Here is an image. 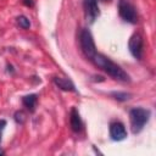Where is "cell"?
<instances>
[{
    "mask_svg": "<svg viewBox=\"0 0 156 156\" xmlns=\"http://www.w3.org/2000/svg\"><path fill=\"white\" fill-rule=\"evenodd\" d=\"M118 13L123 21L128 23H136L138 12L134 5L128 0H119L118 2Z\"/></svg>",
    "mask_w": 156,
    "mask_h": 156,
    "instance_id": "cell-3",
    "label": "cell"
},
{
    "mask_svg": "<svg viewBox=\"0 0 156 156\" xmlns=\"http://www.w3.org/2000/svg\"><path fill=\"white\" fill-rule=\"evenodd\" d=\"M89 61H91L98 68L102 69L105 73H107L111 78L116 79V80H119V82H129L130 78H129V74L121 67L118 66L116 62H113L110 57L105 56L104 54L101 52H98L95 51L89 58Z\"/></svg>",
    "mask_w": 156,
    "mask_h": 156,
    "instance_id": "cell-1",
    "label": "cell"
},
{
    "mask_svg": "<svg viewBox=\"0 0 156 156\" xmlns=\"http://www.w3.org/2000/svg\"><path fill=\"white\" fill-rule=\"evenodd\" d=\"M111 95L116 99V100H119V101H126L130 98V94L128 93H122V91H113L111 93Z\"/></svg>",
    "mask_w": 156,
    "mask_h": 156,
    "instance_id": "cell-12",
    "label": "cell"
},
{
    "mask_svg": "<svg viewBox=\"0 0 156 156\" xmlns=\"http://www.w3.org/2000/svg\"><path fill=\"white\" fill-rule=\"evenodd\" d=\"M15 119H16V122H18V123H23L24 119H26V115H24L22 111H18V112L15 113Z\"/></svg>",
    "mask_w": 156,
    "mask_h": 156,
    "instance_id": "cell-13",
    "label": "cell"
},
{
    "mask_svg": "<svg viewBox=\"0 0 156 156\" xmlns=\"http://www.w3.org/2000/svg\"><path fill=\"white\" fill-rule=\"evenodd\" d=\"M110 136L115 141H121L127 138V130L122 122H112L110 124Z\"/></svg>",
    "mask_w": 156,
    "mask_h": 156,
    "instance_id": "cell-7",
    "label": "cell"
},
{
    "mask_svg": "<svg viewBox=\"0 0 156 156\" xmlns=\"http://www.w3.org/2000/svg\"><path fill=\"white\" fill-rule=\"evenodd\" d=\"M151 116L150 110L143 108V107H135L129 111V121H130V128L134 134L141 132L144 126L149 122Z\"/></svg>",
    "mask_w": 156,
    "mask_h": 156,
    "instance_id": "cell-2",
    "label": "cell"
},
{
    "mask_svg": "<svg viewBox=\"0 0 156 156\" xmlns=\"http://www.w3.org/2000/svg\"><path fill=\"white\" fill-rule=\"evenodd\" d=\"M17 23H18V26H20L21 28H23V29H28V28L30 27L29 20H28L26 16H23V15H21V16L17 17Z\"/></svg>",
    "mask_w": 156,
    "mask_h": 156,
    "instance_id": "cell-11",
    "label": "cell"
},
{
    "mask_svg": "<svg viewBox=\"0 0 156 156\" xmlns=\"http://www.w3.org/2000/svg\"><path fill=\"white\" fill-rule=\"evenodd\" d=\"M54 83L56 87H58L61 90H65V91H76V87L74 84L67 79V78H61V77H55L54 78Z\"/></svg>",
    "mask_w": 156,
    "mask_h": 156,
    "instance_id": "cell-9",
    "label": "cell"
},
{
    "mask_svg": "<svg viewBox=\"0 0 156 156\" xmlns=\"http://www.w3.org/2000/svg\"><path fill=\"white\" fill-rule=\"evenodd\" d=\"M23 2H24L27 6H33V1H32V0H23Z\"/></svg>",
    "mask_w": 156,
    "mask_h": 156,
    "instance_id": "cell-15",
    "label": "cell"
},
{
    "mask_svg": "<svg viewBox=\"0 0 156 156\" xmlns=\"http://www.w3.org/2000/svg\"><path fill=\"white\" fill-rule=\"evenodd\" d=\"M6 126V121H4V119H1L0 121V135H1V130L4 129V127Z\"/></svg>",
    "mask_w": 156,
    "mask_h": 156,
    "instance_id": "cell-14",
    "label": "cell"
},
{
    "mask_svg": "<svg viewBox=\"0 0 156 156\" xmlns=\"http://www.w3.org/2000/svg\"><path fill=\"white\" fill-rule=\"evenodd\" d=\"M79 43H80V49L83 51V54L89 58L95 51H96V48H95V43H94V39H93V35L90 33L89 29L84 28L80 34H79Z\"/></svg>",
    "mask_w": 156,
    "mask_h": 156,
    "instance_id": "cell-4",
    "label": "cell"
},
{
    "mask_svg": "<svg viewBox=\"0 0 156 156\" xmlns=\"http://www.w3.org/2000/svg\"><path fill=\"white\" fill-rule=\"evenodd\" d=\"M37 101H38V99H37V95H35V94L26 95V96H23V99H22V102H23L24 107H27L30 112H33V111L35 110Z\"/></svg>",
    "mask_w": 156,
    "mask_h": 156,
    "instance_id": "cell-10",
    "label": "cell"
},
{
    "mask_svg": "<svg viewBox=\"0 0 156 156\" xmlns=\"http://www.w3.org/2000/svg\"><path fill=\"white\" fill-rule=\"evenodd\" d=\"M128 49L130 54L133 55V57H135L136 60H141L143 52H144V41H143V37L140 33H134L129 38Z\"/></svg>",
    "mask_w": 156,
    "mask_h": 156,
    "instance_id": "cell-5",
    "label": "cell"
},
{
    "mask_svg": "<svg viewBox=\"0 0 156 156\" xmlns=\"http://www.w3.org/2000/svg\"><path fill=\"white\" fill-rule=\"evenodd\" d=\"M83 6H84V15H85L87 22L94 23L95 20L100 15L98 0H84L83 1Z\"/></svg>",
    "mask_w": 156,
    "mask_h": 156,
    "instance_id": "cell-6",
    "label": "cell"
},
{
    "mask_svg": "<svg viewBox=\"0 0 156 156\" xmlns=\"http://www.w3.org/2000/svg\"><path fill=\"white\" fill-rule=\"evenodd\" d=\"M0 155H4V151H2L1 149H0Z\"/></svg>",
    "mask_w": 156,
    "mask_h": 156,
    "instance_id": "cell-16",
    "label": "cell"
},
{
    "mask_svg": "<svg viewBox=\"0 0 156 156\" xmlns=\"http://www.w3.org/2000/svg\"><path fill=\"white\" fill-rule=\"evenodd\" d=\"M69 124H71V128L73 132H80L82 128H83V122H82V118L79 116V112L77 111L76 107H72L71 110V113H69Z\"/></svg>",
    "mask_w": 156,
    "mask_h": 156,
    "instance_id": "cell-8",
    "label": "cell"
}]
</instances>
